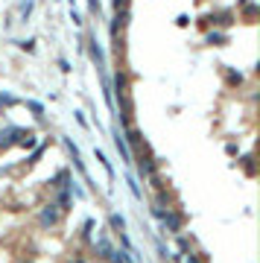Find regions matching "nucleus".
<instances>
[{"instance_id": "nucleus-5", "label": "nucleus", "mask_w": 260, "mask_h": 263, "mask_svg": "<svg viewBox=\"0 0 260 263\" xmlns=\"http://www.w3.org/2000/svg\"><path fill=\"white\" fill-rule=\"evenodd\" d=\"M70 205H73L70 190H59V196H56V208H59V211H70Z\"/></svg>"}, {"instance_id": "nucleus-6", "label": "nucleus", "mask_w": 260, "mask_h": 263, "mask_svg": "<svg viewBox=\"0 0 260 263\" xmlns=\"http://www.w3.org/2000/svg\"><path fill=\"white\" fill-rule=\"evenodd\" d=\"M94 249L99 252V258H111V243H108L105 237H99L97 243H94Z\"/></svg>"}, {"instance_id": "nucleus-7", "label": "nucleus", "mask_w": 260, "mask_h": 263, "mask_svg": "<svg viewBox=\"0 0 260 263\" xmlns=\"http://www.w3.org/2000/svg\"><path fill=\"white\" fill-rule=\"evenodd\" d=\"M123 225H126V222H123V217L111 214V228H114V231H123Z\"/></svg>"}, {"instance_id": "nucleus-8", "label": "nucleus", "mask_w": 260, "mask_h": 263, "mask_svg": "<svg viewBox=\"0 0 260 263\" xmlns=\"http://www.w3.org/2000/svg\"><path fill=\"white\" fill-rule=\"evenodd\" d=\"M91 59L97 62V65H102V53H99V47H97V41L91 44Z\"/></svg>"}, {"instance_id": "nucleus-9", "label": "nucleus", "mask_w": 260, "mask_h": 263, "mask_svg": "<svg viewBox=\"0 0 260 263\" xmlns=\"http://www.w3.org/2000/svg\"><path fill=\"white\" fill-rule=\"evenodd\" d=\"M240 82H243V76L234 73V70H228V85H240Z\"/></svg>"}, {"instance_id": "nucleus-13", "label": "nucleus", "mask_w": 260, "mask_h": 263, "mask_svg": "<svg viewBox=\"0 0 260 263\" xmlns=\"http://www.w3.org/2000/svg\"><path fill=\"white\" fill-rule=\"evenodd\" d=\"M30 108H33L35 114H41V111H44V105H41V102H30Z\"/></svg>"}, {"instance_id": "nucleus-2", "label": "nucleus", "mask_w": 260, "mask_h": 263, "mask_svg": "<svg viewBox=\"0 0 260 263\" xmlns=\"http://www.w3.org/2000/svg\"><path fill=\"white\" fill-rule=\"evenodd\" d=\"M18 134H21L18 126H6V129H0V149L15 146V143H18Z\"/></svg>"}, {"instance_id": "nucleus-10", "label": "nucleus", "mask_w": 260, "mask_h": 263, "mask_svg": "<svg viewBox=\"0 0 260 263\" xmlns=\"http://www.w3.org/2000/svg\"><path fill=\"white\" fill-rule=\"evenodd\" d=\"M222 41H225V35H217V33L208 35V44H222Z\"/></svg>"}, {"instance_id": "nucleus-11", "label": "nucleus", "mask_w": 260, "mask_h": 263, "mask_svg": "<svg viewBox=\"0 0 260 263\" xmlns=\"http://www.w3.org/2000/svg\"><path fill=\"white\" fill-rule=\"evenodd\" d=\"M243 164H246V173H249V175H255V164H252V155H246V158H243Z\"/></svg>"}, {"instance_id": "nucleus-4", "label": "nucleus", "mask_w": 260, "mask_h": 263, "mask_svg": "<svg viewBox=\"0 0 260 263\" xmlns=\"http://www.w3.org/2000/svg\"><path fill=\"white\" fill-rule=\"evenodd\" d=\"M18 146H24V149H35V146H38V140H35L33 132H21V134H18Z\"/></svg>"}, {"instance_id": "nucleus-12", "label": "nucleus", "mask_w": 260, "mask_h": 263, "mask_svg": "<svg viewBox=\"0 0 260 263\" xmlns=\"http://www.w3.org/2000/svg\"><path fill=\"white\" fill-rule=\"evenodd\" d=\"M126 6H129V0H114V9L117 12H126Z\"/></svg>"}, {"instance_id": "nucleus-1", "label": "nucleus", "mask_w": 260, "mask_h": 263, "mask_svg": "<svg viewBox=\"0 0 260 263\" xmlns=\"http://www.w3.org/2000/svg\"><path fill=\"white\" fill-rule=\"evenodd\" d=\"M59 219H62V211H59L56 205H47V208H41V214H38L41 228H53V225H59Z\"/></svg>"}, {"instance_id": "nucleus-14", "label": "nucleus", "mask_w": 260, "mask_h": 263, "mask_svg": "<svg viewBox=\"0 0 260 263\" xmlns=\"http://www.w3.org/2000/svg\"><path fill=\"white\" fill-rule=\"evenodd\" d=\"M184 263H202V258H199V255H190V258H187Z\"/></svg>"}, {"instance_id": "nucleus-3", "label": "nucleus", "mask_w": 260, "mask_h": 263, "mask_svg": "<svg viewBox=\"0 0 260 263\" xmlns=\"http://www.w3.org/2000/svg\"><path fill=\"white\" fill-rule=\"evenodd\" d=\"M161 219H164V228L170 231V234H178V231H181V217H178L175 211H167Z\"/></svg>"}]
</instances>
